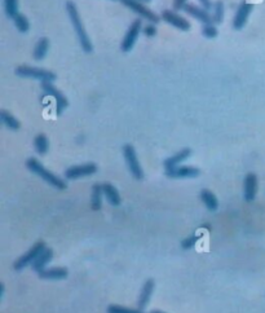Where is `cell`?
<instances>
[{
    "label": "cell",
    "mask_w": 265,
    "mask_h": 313,
    "mask_svg": "<svg viewBox=\"0 0 265 313\" xmlns=\"http://www.w3.org/2000/svg\"><path fill=\"white\" fill-rule=\"evenodd\" d=\"M224 13H225V7L221 0H217L214 4V12H212V20L215 25H220L224 21Z\"/></svg>",
    "instance_id": "d4e9b609"
},
{
    "label": "cell",
    "mask_w": 265,
    "mask_h": 313,
    "mask_svg": "<svg viewBox=\"0 0 265 313\" xmlns=\"http://www.w3.org/2000/svg\"><path fill=\"white\" fill-rule=\"evenodd\" d=\"M201 201L210 211H216L219 208V201H217L216 196L211 191L203 189L201 192Z\"/></svg>",
    "instance_id": "ffe728a7"
},
{
    "label": "cell",
    "mask_w": 265,
    "mask_h": 313,
    "mask_svg": "<svg viewBox=\"0 0 265 313\" xmlns=\"http://www.w3.org/2000/svg\"><path fill=\"white\" fill-rule=\"evenodd\" d=\"M13 22H15L16 28H17L20 33H22V34H25V33L29 32L30 22H29V20L26 18V16H23V14L20 13L18 16H16L15 20H13Z\"/></svg>",
    "instance_id": "4316f807"
},
{
    "label": "cell",
    "mask_w": 265,
    "mask_h": 313,
    "mask_svg": "<svg viewBox=\"0 0 265 313\" xmlns=\"http://www.w3.org/2000/svg\"><path fill=\"white\" fill-rule=\"evenodd\" d=\"M257 193V176L255 174H247L243 181V197L245 201L252 202Z\"/></svg>",
    "instance_id": "5bb4252c"
},
{
    "label": "cell",
    "mask_w": 265,
    "mask_h": 313,
    "mask_svg": "<svg viewBox=\"0 0 265 313\" xmlns=\"http://www.w3.org/2000/svg\"><path fill=\"white\" fill-rule=\"evenodd\" d=\"M103 185L96 184L92 188V197H91V207L93 211H98L103 207Z\"/></svg>",
    "instance_id": "44dd1931"
},
{
    "label": "cell",
    "mask_w": 265,
    "mask_h": 313,
    "mask_svg": "<svg viewBox=\"0 0 265 313\" xmlns=\"http://www.w3.org/2000/svg\"><path fill=\"white\" fill-rule=\"evenodd\" d=\"M160 18L169 25L174 26L177 30H181V32H189L191 27L190 22L186 18H184L183 16H180L177 12L163 11L162 14H160Z\"/></svg>",
    "instance_id": "9c48e42d"
},
{
    "label": "cell",
    "mask_w": 265,
    "mask_h": 313,
    "mask_svg": "<svg viewBox=\"0 0 265 313\" xmlns=\"http://www.w3.org/2000/svg\"><path fill=\"white\" fill-rule=\"evenodd\" d=\"M69 274L66 268H52V269H42L39 272L40 278L44 279H63Z\"/></svg>",
    "instance_id": "e0dca14e"
},
{
    "label": "cell",
    "mask_w": 265,
    "mask_h": 313,
    "mask_svg": "<svg viewBox=\"0 0 265 313\" xmlns=\"http://www.w3.org/2000/svg\"><path fill=\"white\" fill-rule=\"evenodd\" d=\"M34 148H35V150H37V153L40 154V155H44V154L48 151L49 141H48V139H47L46 135L39 134L35 136Z\"/></svg>",
    "instance_id": "cb8c5ba5"
},
{
    "label": "cell",
    "mask_w": 265,
    "mask_h": 313,
    "mask_svg": "<svg viewBox=\"0 0 265 313\" xmlns=\"http://www.w3.org/2000/svg\"><path fill=\"white\" fill-rule=\"evenodd\" d=\"M143 34L146 38H153L157 35V27H155V23H148L143 27Z\"/></svg>",
    "instance_id": "4dcf8cb0"
},
{
    "label": "cell",
    "mask_w": 265,
    "mask_h": 313,
    "mask_svg": "<svg viewBox=\"0 0 265 313\" xmlns=\"http://www.w3.org/2000/svg\"><path fill=\"white\" fill-rule=\"evenodd\" d=\"M66 11H68L69 18L72 21L73 28L75 30V34H77L78 40H79V44L82 47V49L87 53H91L93 51V46H92L91 40H89L88 34H87L84 25H83L82 20H80L79 12H78L77 6H75L73 2H68L66 3Z\"/></svg>",
    "instance_id": "6da1fadb"
},
{
    "label": "cell",
    "mask_w": 265,
    "mask_h": 313,
    "mask_svg": "<svg viewBox=\"0 0 265 313\" xmlns=\"http://www.w3.org/2000/svg\"><path fill=\"white\" fill-rule=\"evenodd\" d=\"M42 89L44 91V93L47 96L53 97L54 101H56V114L57 115H61L63 113L66 108L69 106V101L65 96L62 95V92L58 91L56 87L53 85V83L47 82V83H42Z\"/></svg>",
    "instance_id": "ba28073f"
},
{
    "label": "cell",
    "mask_w": 265,
    "mask_h": 313,
    "mask_svg": "<svg viewBox=\"0 0 265 313\" xmlns=\"http://www.w3.org/2000/svg\"><path fill=\"white\" fill-rule=\"evenodd\" d=\"M97 172V166L94 163H86V165L80 166H73L69 167L65 171V177L68 180H77L80 177L91 176V175L96 174Z\"/></svg>",
    "instance_id": "30bf717a"
},
{
    "label": "cell",
    "mask_w": 265,
    "mask_h": 313,
    "mask_svg": "<svg viewBox=\"0 0 265 313\" xmlns=\"http://www.w3.org/2000/svg\"><path fill=\"white\" fill-rule=\"evenodd\" d=\"M150 313H165V312H162V310H151Z\"/></svg>",
    "instance_id": "e575fe53"
},
{
    "label": "cell",
    "mask_w": 265,
    "mask_h": 313,
    "mask_svg": "<svg viewBox=\"0 0 265 313\" xmlns=\"http://www.w3.org/2000/svg\"><path fill=\"white\" fill-rule=\"evenodd\" d=\"M137 2H141V3H149L151 0H137Z\"/></svg>",
    "instance_id": "836d02e7"
},
{
    "label": "cell",
    "mask_w": 265,
    "mask_h": 313,
    "mask_svg": "<svg viewBox=\"0 0 265 313\" xmlns=\"http://www.w3.org/2000/svg\"><path fill=\"white\" fill-rule=\"evenodd\" d=\"M44 250H46V243H44V242H42V241L37 242V243H35V245L32 246V247L30 248L27 253L23 254L20 259L16 260V263H15V265H13V267H15L16 270L23 269V268H26L27 265L32 264V263L37 260L38 256L43 253Z\"/></svg>",
    "instance_id": "52a82bcc"
},
{
    "label": "cell",
    "mask_w": 265,
    "mask_h": 313,
    "mask_svg": "<svg viewBox=\"0 0 265 313\" xmlns=\"http://www.w3.org/2000/svg\"><path fill=\"white\" fill-rule=\"evenodd\" d=\"M0 120H2V123H3L8 130H11V131H17L21 127L20 122H18L11 113H8V111L6 110L0 111Z\"/></svg>",
    "instance_id": "603a6c76"
},
{
    "label": "cell",
    "mask_w": 265,
    "mask_h": 313,
    "mask_svg": "<svg viewBox=\"0 0 265 313\" xmlns=\"http://www.w3.org/2000/svg\"><path fill=\"white\" fill-rule=\"evenodd\" d=\"M103 191H104V196H105L106 201H108L111 206L120 205V196H119V193H118L117 188H115L114 185L109 184V182H105V184H103Z\"/></svg>",
    "instance_id": "ac0fdd59"
},
{
    "label": "cell",
    "mask_w": 265,
    "mask_h": 313,
    "mask_svg": "<svg viewBox=\"0 0 265 313\" xmlns=\"http://www.w3.org/2000/svg\"><path fill=\"white\" fill-rule=\"evenodd\" d=\"M201 239V236H191L189 237V238L184 239L183 242H181V247L185 248V250H188V248H191L193 247L195 243H197L198 241Z\"/></svg>",
    "instance_id": "f546056e"
},
{
    "label": "cell",
    "mask_w": 265,
    "mask_h": 313,
    "mask_svg": "<svg viewBox=\"0 0 265 313\" xmlns=\"http://www.w3.org/2000/svg\"><path fill=\"white\" fill-rule=\"evenodd\" d=\"M201 3V6H202V8H205L206 11H211V9H214V4H212L211 0H198Z\"/></svg>",
    "instance_id": "d6a6232c"
},
{
    "label": "cell",
    "mask_w": 265,
    "mask_h": 313,
    "mask_svg": "<svg viewBox=\"0 0 265 313\" xmlns=\"http://www.w3.org/2000/svg\"><path fill=\"white\" fill-rule=\"evenodd\" d=\"M190 155H191V150L189 148L177 151L176 154H174L172 156H170L169 160L164 161V168H165V170H170V168L177 167V166L181 165L184 161L188 160Z\"/></svg>",
    "instance_id": "9a60e30c"
},
{
    "label": "cell",
    "mask_w": 265,
    "mask_h": 313,
    "mask_svg": "<svg viewBox=\"0 0 265 313\" xmlns=\"http://www.w3.org/2000/svg\"><path fill=\"white\" fill-rule=\"evenodd\" d=\"M154 288L155 282L153 281V279H148V281L144 284L143 289H141L140 298H139V308H140V309H143V308H145L146 305H148L149 300H150L151 298V294L154 291Z\"/></svg>",
    "instance_id": "2e32d148"
},
{
    "label": "cell",
    "mask_w": 265,
    "mask_h": 313,
    "mask_svg": "<svg viewBox=\"0 0 265 313\" xmlns=\"http://www.w3.org/2000/svg\"><path fill=\"white\" fill-rule=\"evenodd\" d=\"M15 73L17 77L31 78V79H37L42 83H47V82L53 83V80H56V78H57L53 71L27 65L18 66V68H16Z\"/></svg>",
    "instance_id": "3957f363"
},
{
    "label": "cell",
    "mask_w": 265,
    "mask_h": 313,
    "mask_svg": "<svg viewBox=\"0 0 265 313\" xmlns=\"http://www.w3.org/2000/svg\"><path fill=\"white\" fill-rule=\"evenodd\" d=\"M202 35L206 39H215L219 35L217 27L215 23H210V25H203L202 27Z\"/></svg>",
    "instance_id": "83f0119b"
},
{
    "label": "cell",
    "mask_w": 265,
    "mask_h": 313,
    "mask_svg": "<svg viewBox=\"0 0 265 313\" xmlns=\"http://www.w3.org/2000/svg\"><path fill=\"white\" fill-rule=\"evenodd\" d=\"M26 167L27 170L31 171L32 174H35L37 176H39L40 179L44 180L46 182H48L49 185L54 186L56 189H60V191H63L66 189V182L63 181L62 179H60L58 176H56L54 174H52L51 171L47 170L37 158H29L26 161Z\"/></svg>",
    "instance_id": "7a4b0ae2"
},
{
    "label": "cell",
    "mask_w": 265,
    "mask_h": 313,
    "mask_svg": "<svg viewBox=\"0 0 265 313\" xmlns=\"http://www.w3.org/2000/svg\"><path fill=\"white\" fill-rule=\"evenodd\" d=\"M4 11L7 17L15 20L16 16L20 14L18 12V0H4Z\"/></svg>",
    "instance_id": "484cf974"
},
{
    "label": "cell",
    "mask_w": 265,
    "mask_h": 313,
    "mask_svg": "<svg viewBox=\"0 0 265 313\" xmlns=\"http://www.w3.org/2000/svg\"><path fill=\"white\" fill-rule=\"evenodd\" d=\"M120 2H122V4H124L127 8H129L132 12H135L137 16H140L141 18L148 21L149 23H155V25H157V23L162 20L158 14H155L153 11H150V9H149L148 7H145V4L141 3V2H137V0H120Z\"/></svg>",
    "instance_id": "277c9868"
},
{
    "label": "cell",
    "mask_w": 265,
    "mask_h": 313,
    "mask_svg": "<svg viewBox=\"0 0 265 313\" xmlns=\"http://www.w3.org/2000/svg\"><path fill=\"white\" fill-rule=\"evenodd\" d=\"M143 21L140 18H137V20H135L131 23L128 32L125 33L124 38L122 40V44H120V49L123 52H129L131 49H134L135 44H136L137 39H139V35H140V33H143Z\"/></svg>",
    "instance_id": "8992f818"
},
{
    "label": "cell",
    "mask_w": 265,
    "mask_h": 313,
    "mask_svg": "<svg viewBox=\"0 0 265 313\" xmlns=\"http://www.w3.org/2000/svg\"><path fill=\"white\" fill-rule=\"evenodd\" d=\"M200 168L191 167V166H177L175 168L165 170V175L171 179H193L200 176Z\"/></svg>",
    "instance_id": "8fae6325"
},
{
    "label": "cell",
    "mask_w": 265,
    "mask_h": 313,
    "mask_svg": "<svg viewBox=\"0 0 265 313\" xmlns=\"http://www.w3.org/2000/svg\"><path fill=\"white\" fill-rule=\"evenodd\" d=\"M49 49V40L47 38H42V39L38 40V43L34 47V52H32V56H34V60L42 61L46 58L47 53H48Z\"/></svg>",
    "instance_id": "d6986e66"
},
{
    "label": "cell",
    "mask_w": 265,
    "mask_h": 313,
    "mask_svg": "<svg viewBox=\"0 0 265 313\" xmlns=\"http://www.w3.org/2000/svg\"><path fill=\"white\" fill-rule=\"evenodd\" d=\"M52 256H53V253H52V250H49V248H46L43 253L38 256L37 260H35V262L31 264L32 269L37 270V272H40L42 269H44V268H46V265L48 264V263L52 260Z\"/></svg>",
    "instance_id": "7402d4cb"
},
{
    "label": "cell",
    "mask_w": 265,
    "mask_h": 313,
    "mask_svg": "<svg viewBox=\"0 0 265 313\" xmlns=\"http://www.w3.org/2000/svg\"><path fill=\"white\" fill-rule=\"evenodd\" d=\"M188 4V0H174V9L175 11H184V7Z\"/></svg>",
    "instance_id": "1f68e13d"
},
{
    "label": "cell",
    "mask_w": 265,
    "mask_h": 313,
    "mask_svg": "<svg viewBox=\"0 0 265 313\" xmlns=\"http://www.w3.org/2000/svg\"><path fill=\"white\" fill-rule=\"evenodd\" d=\"M123 155H124L125 163L128 166V170L132 174V176H134L136 180H143L144 171L143 168H141L139 158H137L136 150H135L134 146L129 145V144L123 146Z\"/></svg>",
    "instance_id": "5b68a950"
},
{
    "label": "cell",
    "mask_w": 265,
    "mask_h": 313,
    "mask_svg": "<svg viewBox=\"0 0 265 313\" xmlns=\"http://www.w3.org/2000/svg\"><path fill=\"white\" fill-rule=\"evenodd\" d=\"M108 313H143L140 309H129V308L120 307L117 304H111L108 307Z\"/></svg>",
    "instance_id": "f1b7e54d"
},
{
    "label": "cell",
    "mask_w": 265,
    "mask_h": 313,
    "mask_svg": "<svg viewBox=\"0 0 265 313\" xmlns=\"http://www.w3.org/2000/svg\"><path fill=\"white\" fill-rule=\"evenodd\" d=\"M184 12L194 17L195 20H198L200 22H202L203 25H210V23H214L212 20V14L208 11H206L205 8H201V7L194 6V4H186L184 7Z\"/></svg>",
    "instance_id": "4fadbf2b"
},
{
    "label": "cell",
    "mask_w": 265,
    "mask_h": 313,
    "mask_svg": "<svg viewBox=\"0 0 265 313\" xmlns=\"http://www.w3.org/2000/svg\"><path fill=\"white\" fill-rule=\"evenodd\" d=\"M252 9H254V4L247 3V2H242V3L238 6V9H237V13L233 20V27L236 28V30L243 28V26L247 23V20L248 17H250Z\"/></svg>",
    "instance_id": "7c38bea8"
}]
</instances>
